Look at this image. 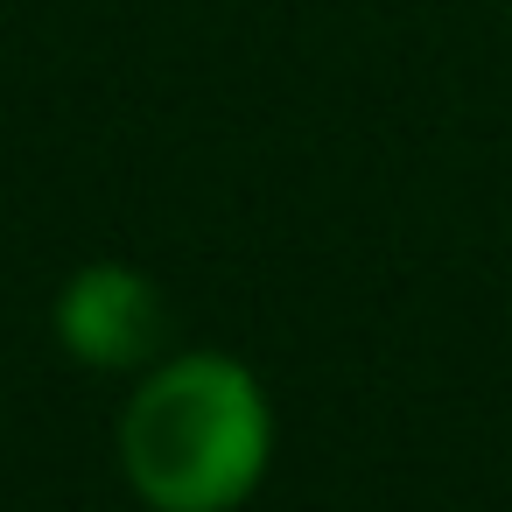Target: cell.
I'll return each instance as SVG.
<instances>
[{
  "instance_id": "cell-1",
  "label": "cell",
  "mask_w": 512,
  "mask_h": 512,
  "mask_svg": "<svg viewBox=\"0 0 512 512\" xmlns=\"http://www.w3.org/2000/svg\"><path fill=\"white\" fill-rule=\"evenodd\" d=\"M267 400L232 358L162 365L120 421V456L155 512H232L267 470Z\"/></svg>"
},
{
  "instance_id": "cell-2",
  "label": "cell",
  "mask_w": 512,
  "mask_h": 512,
  "mask_svg": "<svg viewBox=\"0 0 512 512\" xmlns=\"http://www.w3.org/2000/svg\"><path fill=\"white\" fill-rule=\"evenodd\" d=\"M57 330L85 365H141V358H155L169 316H162V295L141 274L85 267L57 302Z\"/></svg>"
}]
</instances>
